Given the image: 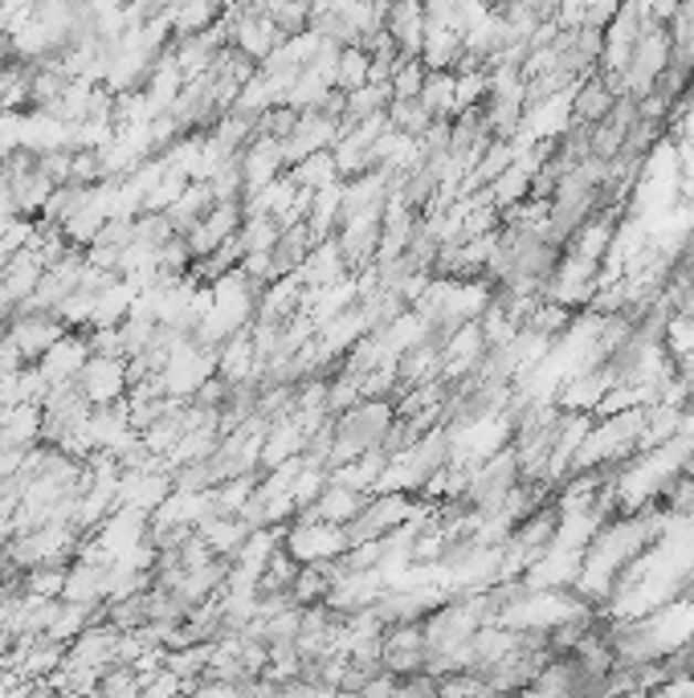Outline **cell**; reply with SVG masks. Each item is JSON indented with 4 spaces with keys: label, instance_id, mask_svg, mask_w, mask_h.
<instances>
[{
    "label": "cell",
    "instance_id": "cell-1",
    "mask_svg": "<svg viewBox=\"0 0 694 698\" xmlns=\"http://www.w3.org/2000/svg\"><path fill=\"white\" fill-rule=\"evenodd\" d=\"M282 548L291 551L298 564H319V560H335L347 551V536L339 524H323V519H311L303 515L298 524L282 536Z\"/></svg>",
    "mask_w": 694,
    "mask_h": 698
},
{
    "label": "cell",
    "instance_id": "cell-2",
    "mask_svg": "<svg viewBox=\"0 0 694 698\" xmlns=\"http://www.w3.org/2000/svg\"><path fill=\"white\" fill-rule=\"evenodd\" d=\"M78 389L91 404H111L127 396V356H98L91 351L86 368L78 372Z\"/></svg>",
    "mask_w": 694,
    "mask_h": 698
},
{
    "label": "cell",
    "instance_id": "cell-3",
    "mask_svg": "<svg viewBox=\"0 0 694 698\" xmlns=\"http://www.w3.org/2000/svg\"><path fill=\"white\" fill-rule=\"evenodd\" d=\"M86 360H91V343H86V336H78V331H66V336L57 339L54 348L41 356L38 368H41V377L50 380V384H66V380H78V372L86 368Z\"/></svg>",
    "mask_w": 694,
    "mask_h": 698
},
{
    "label": "cell",
    "instance_id": "cell-4",
    "mask_svg": "<svg viewBox=\"0 0 694 698\" xmlns=\"http://www.w3.org/2000/svg\"><path fill=\"white\" fill-rule=\"evenodd\" d=\"M364 507H368V490H356V486H344V483H327V486H323V495L315 498V503H311L303 515H311V519H323V524L347 527Z\"/></svg>",
    "mask_w": 694,
    "mask_h": 698
},
{
    "label": "cell",
    "instance_id": "cell-5",
    "mask_svg": "<svg viewBox=\"0 0 694 698\" xmlns=\"http://www.w3.org/2000/svg\"><path fill=\"white\" fill-rule=\"evenodd\" d=\"M385 29L401 45L404 57H421V38H425V9H421V0H392L385 13Z\"/></svg>",
    "mask_w": 694,
    "mask_h": 698
},
{
    "label": "cell",
    "instance_id": "cell-6",
    "mask_svg": "<svg viewBox=\"0 0 694 698\" xmlns=\"http://www.w3.org/2000/svg\"><path fill=\"white\" fill-rule=\"evenodd\" d=\"M613 103H617V91L609 86V82H604L601 70L585 74V78L572 86V119H580V123H601V119H609Z\"/></svg>",
    "mask_w": 694,
    "mask_h": 698
},
{
    "label": "cell",
    "instance_id": "cell-7",
    "mask_svg": "<svg viewBox=\"0 0 694 698\" xmlns=\"http://www.w3.org/2000/svg\"><path fill=\"white\" fill-rule=\"evenodd\" d=\"M62 601H74V604H103L107 601V564H94V560L78 556V560L66 568V589H62Z\"/></svg>",
    "mask_w": 694,
    "mask_h": 698
},
{
    "label": "cell",
    "instance_id": "cell-8",
    "mask_svg": "<svg viewBox=\"0 0 694 698\" xmlns=\"http://www.w3.org/2000/svg\"><path fill=\"white\" fill-rule=\"evenodd\" d=\"M458 57H462V33L450 29L445 21H429L425 17V38H421L425 70H458Z\"/></svg>",
    "mask_w": 694,
    "mask_h": 698
},
{
    "label": "cell",
    "instance_id": "cell-9",
    "mask_svg": "<svg viewBox=\"0 0 694 698\" xmlns=\"http://www.w3.org/2000/svg\"><path fill=\"white\" fill-rule=\"evenodd\" d=\"M197 531H201V539L209 543V548H213V556H225V560H233V556H238V548L245 543V536H250L254 527L245 524L241 515H209V519H204Z\"/></svg>",
    "mask_w": 694,
    "mask_h": 698
},
{
    "label": "cell",
    "instance_id": "cell-10",
    "mask_svg": "<svg viewBox=\"0 0 694 698\" xmlns=\"http://www.w3.org/2000/svg\"><path fill=\"white\" fill-rule=\"evenodd\" d=\"M286 172L294 176V184L298 189H327V184H335L339 180V163H335V151L323 148V151H311V156H303L298 163H291Z\"/></svg>",
    "mask_w": 694,
    "mask_h": 698
},
{
    "label": "cell",
    "instance_id": "cell-11",
    "mask_svg": "<svg viewBox=\"0 0 694 698\" xmlns=\"http://www.w3.org/2000/svg\"><path fill=\"white\" fill-rule=\"evenodd\" d=\"M417 98L425 103L433 119H438V115H454L458 110V74L454 70H429Z\"/></svg>",
    "mask_w": 694,
    "mask_h": 698
},
{
    "label": "cell",
    "instance_id": "cell-12",
    "mask_svg": "<svg viewBox=\"0 0 694 698\" xmlns=\"http://www.w3.org/2000/svg\"><path fill=\"white\" fill-rule=\"evenodd\" d=\"M344 95H347L344 127H351V123L368 119V115H380V110H388V103H392V86H388V82H364V86H356V91H344Z\"/></svg>",
    "mask_w": 694,
    "mask_h": 698
},
{
    "label": "cell",
    "instance_id": "cell-13",
    "mask_svg": "<svg viewBox=\"0 0 694 698\" xmlns=\"http://www.w3.org/2000/svg\"><path fill=\"white\" fill-rule=\"evenodd\" d=\"M388 123L397 127V131H404V135H421L433 123V115H429V107L421 103V98H392L388 103Z\"/></svg>",
    "mask_w": 694,
    "mask_h": 698
},
{
    "label": "cell",
    "instance_id": "cell-14",
    "mask_svg": "<svg viewBox=\"0 0 694 698\" xmlns=\"http://www.w3.org/2000/svg\"><path fill=\"white\" fill-rule=\"evenodd\" d=\"M368 74H372L368 54H364L360 45H344V50H339V62H335V86H339V91H356V86L368 82Z\"/></svg>",
    "mask_w": 694,
    "mask_h": 698
},
{
    "label": "cell",
    "instance_id": "cell-15",
    "mask_svg": "<svg viewBox=\"0 0 694 698\" xmlns=\"http://www.w3.org/2000/svg\"><path fill=\"white\" fill-rule=\"evenodd\" d=\"M425 62L421 57H404L401 66H397V74L388 78V86H392V98H417L421 95V82H425Z\"/></svg>",
    "mask_w": 694,
    "mask_h": 698
},
{
    "label": "cell",
    "instance_id": "cell-16",
    "mask_svg": "<svg viewBox=\"0 0 694 698\" xmlns=\"http://www.w3.org/2000/svg\"><path fill=\"white\" fill-rule=\"evenodd\" d=\"M503 4H511V0H494V9H503Z\"/></svg>",
    "mask_w": 694,
    "mask_h": 698
},
{
    "label": "cell",
    "instance_id": "cell-17",
    "mask_svg": "<svg viewBox=\"0 0 694 698\" xmlns=\"http://www.w3.org/2000/svg\"><path fill=\"white\" fill-rule=\"evenodd\" d=\"M388 4H392V0H388Z\"/></svg>",
    "mask_w": 694,
    "mask_h": 698
}]
</instances>
